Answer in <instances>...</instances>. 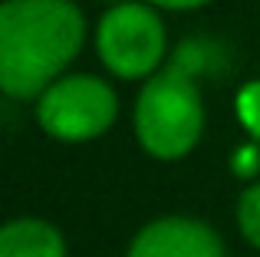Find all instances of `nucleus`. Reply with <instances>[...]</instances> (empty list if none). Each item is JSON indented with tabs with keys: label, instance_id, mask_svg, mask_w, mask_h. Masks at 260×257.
<instances>
[{
	"label": "nucleus",
	"instance_id": "obj_1",
	"mask_svg": "<svg viewBox=\"0 0 260 257\" xmlns=\"http://www.w3.org/2000/svg\"><path fill=\"white\" fill-rule=\"evenodd\" d=\"M86 13L76 0H4L0 7V89L40 99L86 43Z\"/></svg>",
	"mask_w": 260,
	"mask_h": 257
},
{
	"label": "nucleus",
	"instance_id": "obj_2",
	"mask_svg": "<svg viewBox=\"0 0 260 257\" xmlns=\"http://www.w3.org/2000/svg\"><path fill=\"white\" fill-rule=\"evenodd\" d=\"M204 96L198 76L181 66H161L139 89L132 128L142 152L155 162H181L204 135Z\"/></svg>",
	"mask_w": 260,
	"mask_h": 257
},
{
	"label": "nucleus",
	"instance_id": "obj_3",
	"mask_svg": "<svg viewBox=\"0 0 260 257\" xmlns=\"http://www.w3.org/2000/svg\"><path fill=\"white\" fill-rule=\"evenodd\" d=\"M92 46L109 76L125 83H145L168 56V30L161 10L148 0H128L106 7L92 30Z\"/></svg>",
	"mask_w": 260,
	"mask_h": 257
},
{
	"label": "nucleus",
	"instance_id": "obj_4",
	"mask_svg": "<svg viewBox=\"0 0 260 257\" xmlns=\"http://www.w3.org/2000/svg\"><path fill=\"white\" fill-rule=\"evenodd\" d=\"M119 119L112 83L92 73H66L37 99V125L66 145H86L109 132Z\"/></svg>",
	"mask_w": 260,
	"mask_h": 257
},
{
	"label": "nucleus",
	"instance_id": "obj_5",
	"mask_svg": "<svg viewBox=\"0 0 260 257\" xmlns=\"http://www.w3.org/2000/svg\"><path fill=\"white\" fill-rule=\"evenodd\" d=\"M125 257H228L224 241L208 221L188 214L155 218L132 238Z\"/></svg>",
	"mask_w": 260,
	"mask_h": 257
},
{
	"label": "nucleus",
	"instance_id": "obj_6",
	"mask_svg": "<svg viewBox=\"0 0 260 257\" xmlns=\"http://www.w3.org/2000/svg\"><path fill=\"white\" fill-rule=\"evenodd\" d=\"M0 257H70V247L53 221L13 218L0 228Z\"/></svg>",
	"mask_w": 260,
	"mask_h": 257
},
{
	"label": "nucleus",
	"instance_id": "obj_7",
	"mask_svg": "<svg viewBox=\"0 0 260 257\" xmlns=\"http://www.w3.org/2000/svg\"><path fill=\"white\" fill-rule=\"evenodd\" d=\"M234 218H237V231H241V238L247 241L250 247L260 251V178L247 181V188H244L241 198H237Z\"/></svg>",
	"mask_w": 260,
	"mask_h": 257
},
{
	"label": "nucleus",
	"instance_id": "obj_8",
	"mask_svg": "<svg viewBox=\"0 0 260 257\" xmlns=\"http://www.w3.org/2000/svg\"><path fill=\"white\" fill-rule=\"evenodd\" d=\"M234 116H237V122H241V128L247 132V139L260 142V79H247V83L237 89Z\"/></svg>",
	"mask_w": 260,
	"mask_h": 257
},
{
	"label": "nucleus",
	"instance_id": "obj_9",
	"mask_svg": "<svg viewBox=\"0 0 260 257\" xmlns=\"http://www.w3.org/2000/svg\"><path fill=\"white\" fill-rule=\"evenodd\" d=\"M231 172L244 181H257L260 178V142L247 139L244 145H237L231 152Z\"/></svg>",
	"mask_w": 260,
	"mask_h": 257
},
{
	"label": "nucleus",
	"instance_id": "obj_10",
	"mask_svg": "<svg viewBox=\"0 0 260 257\" xmlns=\"http://www.w3.org/2000/svg\"><path fill=\"white\" fill-rule=\"evenodd\" d=\"M152 7L158 10H168V13H191V10H201V7L214 4V0H148Z\"/></svg>",
	"mask_w": 260,
	"mask_h": 257
},
{
	"label": "nucleus",
	"instance_id": "obj_11",
	"mask_svg": "<svg viewBox=\"0 0 260 257\" xmlns=\"http://www.w3.org/2000/svg\"><path fill=\"white\" fill-rule=\"evenodd\" d=\"M95 4H106V7H119V4H128V0H95Z\"/></svg>",
	"mask_w": 260,
	"mask_h": 257
}]
</instances>
